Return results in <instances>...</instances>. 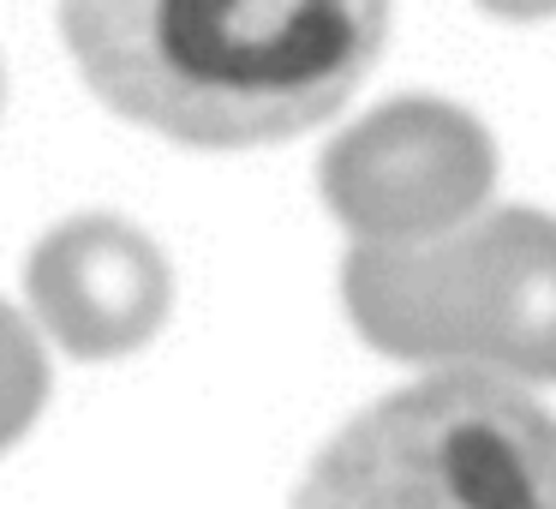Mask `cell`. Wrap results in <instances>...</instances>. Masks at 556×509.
<instances>
[{
	"mask_svg": "<svg viewBox=\"0 0 556 509\" xmlns=\"http://www.w3.org/2000/svg\"><path fill=\"white\" fill-rule=\"evenodd\" d=\"M85 85L198 150L324 126L389 37V0H61Z\"/></svg>",
	"mask_w": 556,
	"mask_h": 509,
	"instance_id": "cell-1",
	"label": "cell"
},
{
	"mask_svg": "<svg viewBox=\"0 0 556 509\" xmlns=\"http://www.w3.org/2000/svg\"><path fill=\"white\" fill-rule=\"evenodd\" d=\"M341 300L389 360L556 384V216L544 210H479L437 240L353 246Z\"/></svg>",
	"mask_w": 556,
	"mask_h": 509,
	"instance_id": "cell-2",
	"label": "cell"
},
{
	"mask_svg": "<svg viewBox=\"0 0 556 509\" xmlns=\"http://www.w3.org/2000/svg\"><path fill=\"white\" fill-rule=\"evenodd\" d=\"M293 509H556V413L503 377L437 372L341 425Z\"/></svg>",
	"mask_w": 556,
	"mask_h": 509,
	"instance_id": "cell-3",
	"label": "cell"
},
{
	"mask_svg": "<svg viewBox=\"0 0 556 509\" xmlns=\"http://www.w3.org/2000/svg\"><path fill=\"white\" fill-rule=\"evenodd\" d=\"M496 145L467 109L401 97L371 109L317 162L324 204L353 246H413L460 228L484 210Z\"/></svg>",
	"mask_w": 556,
	"mask_h": 509,
	"instance_id": "cell-4",
	"label": "cell"
},
{
	"mask_svg": "<svg viewBox=\"0 0 556 509\" xmlns=\"http://www.w3.org/2000/svg\"><path fill=\"white\" fill-rule=\"evenodd\" d=\"M25 288L37 324L78 360H121L144 348L174 306L168 258L121 216H73L42 234Z\"/></svg>",
	"mask_w": 556,
	"mask_h": 509,
	"instance_id": "cell-5",
	"label": "cell"
},
{
	"mask_svg": "<svg viewBox=\"0 0 556 509\" xmlns=\"http://www.w3.org/2000/svg\"><path fill=\"white\" fill-rule=\"evenodd\" d=\"M42 401H49L42 342L13 306H0V449H13L18 437L37 425Z\"/></svg>",
	"mask_w": 556,
	"mask_h": 509,
	"instance_id": "cell-6",
	"label": "cell"
},
{
	"mask_svg": "<svg viewBox=\"0 0 556 509\" xmlns=\"http://www.w3.org/2000/svg\"><path fill=\"white\" fill-rule=\"evenodd\" d=\"M479 7L496 18H551L556 13V0H479Z\"/></svg>",
	"mask_w": 556,
	"mask_h": 509,
	"instance_id": "cell-7",
	"label": "cell"
}]
</instances>
